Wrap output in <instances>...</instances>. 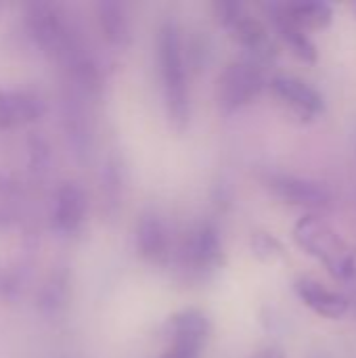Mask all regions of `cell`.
<instances>
[{
    "label": "cell",
    "instance_id": "obj_19",
    "mask_svg": "<svg viewBox=\"0 0 356 358\" xmlns=\"http://www.w3.org/2000/svg\"><path fill=\"white\" fill-rule=\"evenodd\" d=\"M252 358H285V355H283V350L269 346V348H262V350H258V352H256V355H254Z\"/></svg>",
    "mask_w": 356,
    "mask_h": 358
},
{
    "label": "cell",
    "instance_id": "obj_8",
    "mask_svg": "<svg viewBox=\"0 0 356 358\" xmlns=\"http://www.w3.org/2000/svg\"><path fill=\"white\" fill-rule=\"evenodd\" d=\"M162 336L166 340V346H187L204 352L212 336V323L204 310L185 308L168 317Z\"/></svg>",
    "mask_w": 356,
    "mask_h": 358
},
{
    "label": "cell",
    "instance_id": "obj_6",
    "mask_svg": "<svg viewBox=\"0 0 356 358\" xmlns=\"http://www.w3.org/2000/svg\"><path fill=\"white\" fill-rule=\"evenodd\" d=\"M266 189L283 203L304 210H327L332 206V193L325 185L294 176V174H269L264 178Z\"/></svg>",
    "mask_w": 356,
    "mask_h": 358
},
{
    "label": "cell",
    "instance_id": "obj_14",
    "mask_svg": "<svg viewBox=\"0 0 356 358\" xmlns=\"http://www.w3.org/2000/svg\"><path fill=\"white\" fill-rule=\"evenodd\" d=\"M279 13L304 31H321L334 23V8L327 2H275Z\"/></svg>",
    "mask_w": 356,
    "mask_h": 358
},
{
    "label": "cell",
    "instance_id": "obj_12",
    "mask_svg": "<svg viewBox=\"0 0 356 358\" xmlns=\"http://www.w3.org/2000/svg\"><path fill=\"white\" fill-rule=\"evenodd\" d=\"M262 8L266 10V15H269V19H271V23H273V27H275L279 40L287 46V50H290L296 59H300L302 63H308V65L317 63L319 52H317L315 42L308 38V34H306L304 29H300L298 25H294L287 17H283V15L279 13V8H277L275 2H269V4H264Z\"/></svg>",
    "mask_w": 356,
    "mask_h": 358
},
{
    "label": "cell",
    "instance_id": "obj_13",
    "mask_svg": "<svg viewBox=\"0 0 356 358\" xmlns=\"http://www.w3.org/2000/svg\"><path fill=\"white\" fill-rule=\"evenodd\" d=\"M42 115L38 96L25 90H0V130L21 128Z\"/></svg>",
    "mask_w": 356,
    "mask_h": 358
},
{
    "label": "cell",
    "instance_id": "obj_5",
    "mask_svg": "<svg viewBox=\"0 0 356 358\" xmlns=\"http://www.w3.org/2000/svg\"><path fill=\"white\" fill-rule=\"evenodd\" d=\"M266 86L262 69L254 61H235L225 67L216 84V105L222 115H233L254 103Z\"/></svg>",
    "mask_w": 356,
    "mask_h": 358
},
{
    "label": "cell",
    "instance_id": "obj_15",
    "mask_svg": "<svg viewBox=\"0 0 356 358\" xmlns=\"http://www.w3.org/2000/svg\"><path fill=\"white\" fill-rule=\"evenodd\" d=\"M99 25L105 36V40L111 46L124 48L132 40V27L128 10L122 2H99L97 4Z\"/></svg>",
    "mask_w": 356,
    "mask_h": 358
},
{
    "label": "cell",
    "instance_id": "obj_10",
    "mask_svg": "<svg viewBox=\"0 0 356 358\" xmlns=\"http://www.w3.org/2000/svg\"><path fill=\"white\" fill-rule=\"evenodd\" d=\"M88 212V199L82 187L76 182H65L57 189L52 197V210H50V224L59 235L71 237L76 235Z\"/></svg>",
    "mask_w": 356,
    "mask_h": 358
},
{
    "label": "cell",
    "instance_id": "obj_11",
    "mask_svg": "<svg viewBox=\"0 0 356 358\" xmlns=\"http://www.w3.org/2000/svg\"><path fill=\"white\" fill-rule=\"evenodd\" d=\"M136 252L151 264H166L172 256V235L166 220L153 212L143 214L134 231Z\"/></svg>",
    "mask_w": 356,
    "mask_h": 358
},
{
    "label": "cell",
    "instance_id": "obj_3",
    "mask_svg": "<svg viewBox=\"0 0 356 358\" xmlns=\"http://www.w3.org/2000/svg\"><path fill=\"white\" fill-rule=\"evenodd\" d=\"M225 264L222 241L218 229L208 222H195L174 250L176 275L187 285H199L210 281Z\"/></svg>",
    "mask_w": 356,
    "mask_h": 358
},
{
    "label": "cell",
    "instance_id": "obj_1",
    "mask_svg": "<svg viewBox=\"0 0 356 358\" xmlns=\"http://www.w3.org/2000/svg\"><path fill=\"white\" fill-rule=\"evenodd\" d=\"M157 69L168 122L176 132H185L191 117L187 63L180 29L172 21L162 23L157 31Z\"/></svg>",
    "mask_w": 356,
    "mask_h": 358
},
{
    "label": "cell",
    "instance_id": "obj_2",
    "mask_svg": "<svg viewBox=\"0 0 356 358\" xmlns=\"http://www.w3.org/2000/svg\"><path fill=\"white\" fill-rule=\"evenodd\" d=\"M292 235L296 245L321 262L336 281L348 285L356 279V250L346 243V239L325 218L304 214L294 224Z\"/></svg>",
    "mask_w": 356,
    "mask_h": 358
},
{
    "label": "cell",
    "instance_id": "obj_7",
    "mask_svg": "<svg viewBox=\"0 0 356 358\" xmlns=\"http://www.w3.org/2000/svg\"><path fill=\"white\" fill-rule=\"evenodd\" d=\"M269 86L275 99L304 124L315 122L325 111V101L321 92L296 76H275Z\"/></svg>",
    "mask_w": 356,
    "mask_h": 358
},
{
    "label": "cell",
    "instance_id": "obj_4",
    "mask_svg": "<svg viewBox=\"0 0 356 358\" xmlns=\"http://www.w3.org/2000/svg\"><path fill=\"white\" fill-rule=\"evenodd\" d=\"M214 15L229 36L250 55V61L262 65L277 57V46L266 25L252 17L241 2H216Z\"/></svg>",
    "mask_w": 356,
    "mask_h": 358
},
{
    "label": "cell",
    "instance_id": "obj_9",
    "mask_svg": "<svg viewBox=\"0 0 356 358\" xmlns=\"http://www.w3.org/2000/svg\"><path fill=\"white\" fill-rule=\"evenodd\" d=\"M294 292L298 296V300L313 310L317 317L327 319V321H342L346 319L353 308L350 302L346 298V294L334 292L329 287H325L321 281L311 279V277H300L294 283Z\"/></svg>",
    "mask_w": 356,
    "mask_h": 358
},
{
    "label": "cell",
    "instance_id": "obj_20",
    "mask_svg": "<svg viewBox=\"0 0 356 358\" xmlns=\"http://www.w3.org/2000/svg\"><path fill=\"white\" fill-rule=\"evenodd\" d=\"M350 8H353V13H355V17H356V2H353V6H350Z\"/></svg>",
    "mask_w": 356,
    "mask_h": 358
},
{
    "label": "cell",
    "instance_id": "obj_17",
    "mask_svg": "<svg viewBox=\"0 0 356 358\" xmlns=\"http://www.w3.org/2000/svg\"><path fill=\"white\" fill-rule=\"evenodd\" d=\"M159 358H201V350L187 346H166Z\"/></svg>",
    "mask_w": 356,
    "mask_h": 358
},
{
    "label": "cell",
    "instance_id": "obj_18",
    "mask_svg": "<svg viewBox=\"0 0 356 358\" xmlns=\"http://www.w3.org/2000/svg\"><path fill=\"white\" fill-rule=\"evenodd\" d=\"M17 224H19V218L15 216V212H10L8 208L0 206V231L15 229Z\"/></svg>",
    "mask_w": 356,
    "mask_h": 358
},
{
    "label": "cell",
    "instance_id": "obj_16",
    "mask_svg": "<svg viewBox=\"0 0 356 358\" xmlns=\"http://www.w3.org/2000/svg\"><path fill=\"white\" fill-rule=\"evenodd\" d=\"M250 250L256 256V260L266 264V266H277L287 258L283 243L273 233H266V231H254L252 233Z\"/></svg>",
    "mask_w": 356,
    "mask_h": 358
}]
</instances>
